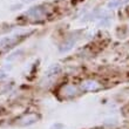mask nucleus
Here are the masks:
<instances>
[{"instance_id":"obj_1","label":"nucleus","mask_w":129,"mask_h":129,"mask_svg":"<svg viewBox=\"0 0 129 129\" xmlns=\"http://www.w3.org/2000/svg\"><path fill=\"white\" fill-rule=\"evenodd\" d=\"M51 15V10L46 4H38L33 5L24 13L22 17H26V19L31 20L32 22H41L45 21Z\"/></svg>"},{"instance_id":"obj_2","label":"nucleus","mask_w":129,"mask_h":129,"mask_svg":"<svg viewBox=\"0 0 129 129\" xmlns=\"http://www.w3.org/2000/svg\"><path fill=\"white\" fill-rule=\"evenodd\" d=\"M27 37V33L22 35H15V37H5L0 39V49H10L18 45L21 40H24Z\"/></svg>"},{"instance_id":"obj_3","label":"nucleus","mask_w":129,"mask_h":129,"mask_svg":"<svg viewBox=\"0 0 129 129\" xmlns=\"http://www.w3.org/2000/svg\"><path fill=\"white\" fill-rule=\"evenodd\" d=\"M78 40H79V34L73 33V34H71V35H68L61 44H60V46H59V52H60V53H67V52L72 51V49L74 48V46L76 45Z\"/></svg>"},{"instance_id":"obj_4","label":"nucleus","mask_w":129,"mask_h":129,"mask_svg":"<svg viewBox=\"0 0 129 129\" xmlns=\"http://www.w3.org/2000/svg\"><path fill=\"white\" fill-rule=\"evenodd\" d=\"M107 12V10L100 8V7H95L93 10L88 11L87 13L82 17L81 22H90V21H98L103 14Z\"/></svg>"},{"instance_id":"obj_5","label":"nucleus","mask_w":129,"mask_h":129,"mask_svg":"<svg viewBox=\"0 0 129 129\" xmlns=\"http://www.w3.org/2000/svg\"><path fill=\"white\" fill-rule=\"evenodd\" d=\"M60 93H61V95L64 99L75 98V96H78L80 94V87L73 85V83H69V85L63 86L61 88V90H60Z\"/></svg>"},{"instance_id":"obj_6","label":"nucleus","mask_w":129,"mask_h":129,"mask_svg":"<svg viewBox=\"0 0 129 129\" xmlns=\"http://www.w3.org/2000/svg\"><path fill=\"white\" fill-rule=\"evenodd\" d=\"M100 88H101V83L96 81V80H93V79L85 80L80 85V89L83 90V92H96Z\"/></svg>"},{"instance_id":"obj_7","label":"nucleus","mask_w":129,"mask_h":129,"mask_svg":"<svg viewBox=\"0 0 129 129\" xmlns=\"http://www.w3.org/2000/svg\"><path fill=\"white\" fill-rule=\"evenodd\" d=\"M38 120H39V116L37 115V114H27V115L22 116L20 120H19V126H31V124H33V123L38 122Z\"/></svg>"},{"instance_id":"obj_8","label":"nucleus","mask_w":129,"mask_h":129,"mask_svg":"<svg viewBox=\"0 0 129 129\" xmlns=\"http://www.w3.org/2000/svg\"><path fill=\"white\" fill-rule=\"evenodd\" d=\"M112 18H113L112 14L109 13V11L107 10V12L98 20V26L99 27H108L109 25L112 24Z\"/></svg>"},{"instance_id":"obj_9","label":"nucleus","mask_w":129,"mask_h":129,"mask_svg":"<svg viewBox=\"0 0 129 129\" xmlns=\"http://www.w3.org/2000/svg\"><path fill=\"white\" fill-rule=\"evenodd\" d=\"M129 3V0H109L107 3V10L108 11H114L117 10L119 7L124 6Z\"/></svg>"},{"instance_id":"obj_10","label":"nucleus","mask_w":129,"mask_h":129,"mask_svg":"<svg viewBox=\"0 0 129 129\" xmlns=\"http://www.w3.org/2000/svg\"><path fill=\"white\" fill-rule=\"evenodd\" d=\"M60 72H61V66L59 63H53L48 67L47 72L45 73V76L46 78H53L55 75H58Z\"/></svg>"},{"instance_id":"obj_11","label":"nucleus","mask_w":129,"mask_h":129,"mask_svg":"<svg viewBox=\"0 0 129 129\" xmlns=\"http://www.w3.org/2000/svg\"><path fill=\"white\" fill-rule=\"evenodd\" d=\"M22 54H24V51H22V49H18V51L11 53V54L6 58V60L7 61H14V60H17V59L20 58Z\"/></svg>"},{"instance_id":"obj_12","label":"nucleus","mask_w":129,"mask_h":129,"mask_svg":"<svg viewBox=\"0 0 129 129\" xmlns=\"http://www.w3.org/2000/svg\"><path fill=\"white\" fill-rule=\"evenodd\" d=\"M24 7V4L22 3H19V4H13L12 6L10 7V10L12 11V12H15V11H19V10H21Z\"/></svg>"},{"instance_id":"obj_13","label":"nucleus","mask_w":129,"mask_h":129,"mask_svg":"<svg viewBox=\"0 0 129 129\" xmlns=\"http://www.w3.org/2000/svg\"><path fill=\"white\" fill-rule=\"evenodd\" d=\"M8 76L6 71H4V69H0V80H5V79Z\"/></svg>"},{"instance_id":"obj_14","label":"nucleus","mask_w":129,"mask_h":129,"mask_svg":"<svg viewBox=\"0 0 129 129\" xmlns=\"http://www.w3.org/2000/svg\"><path fill=\"white\" fill-rule=\"evenodd\" d=\"M59 128H62L61 124H59V123H56V124H54V126L52 127L51 129H59Z\"/></svg>"},{"instance_id":"obj_15","label":"nucleus","mask_w":129,"mask_h":129,"mask_svg":"<svg viewBox=\"0 0 129 129\" xmlns=\"http://www.w3.org/2000/svg\"><path fill=\"white\" fill-rule=\"evenodd\" d=\"M34 0H22V4H29V3H33Z\"/></svg>"}]
</instances>
